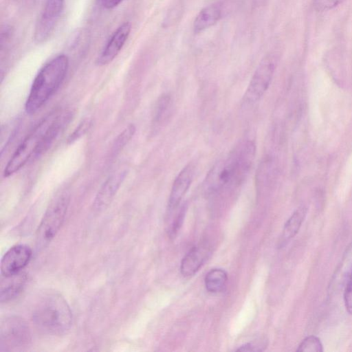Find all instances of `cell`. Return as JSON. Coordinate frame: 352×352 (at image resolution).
Returning <instances> with one entry per match:
<instances>
[{
	"mask_svg": "<svg viewBox=\"0 0 352 352\" xmlns=\"http://www.w3.org/2000/svg\"><path fill=\"white\" fill-rule=\"evenodd\" d=\"M256 146L252 140L240 142L228 155L217 162L206 178L205 190L217 194L239 187L253 164Z\"/></svg>",
	"mask_w": 352,
	"mask_h": 352,
	"instance_id": "1",
	"label": "cell"
},
{
	"mask_svg": "<svg viewBox=\"0 0 352 352\" xmlns=\"http://www.w3.org/2000/svg\"><path fill=\"white\" fill-rule=\"evenodd\" d=\"M69 63L67 56L61 54L39 70L25 101V110L28 114L35 113L56 92L66 76Z\"/></svg>",
	"mask_w": 352,
	"mask_h": 352,
	"instance_id": "2",
	"label": "cell"
},
{
	"mask_svg": "<svg viewBox=\"0 0 352 352\" xmlns=\"http://www.w3.org/2000/svg\"><path fill=\"white\" fill-rule=\"evenodd\" d=\"M32 320L43 332L61 335L71 327L72 314L65 299L58 293H50L41 297L32 312Z\"/></svg>",
	"mask_w": 352,
	"mask_h": 352,
	"instance_id": "3",
	"label": "cell"
},
{
	"mask_svg": "<svg viewBox=\"0 0 352 352\" xmlns=\"http://www.w3.org/2000/svg\"><path fill=\"white\" fill-rule=\"evenodd\" d=\"M53 113L43 118L25 138L8 160L3 177H8L23 168L29 160L36 158L43 135Z\"/></svg>",
	"mask_w": 352,
	"mask_h": 352,
	"instance_id": "4",
	"label": "cell"
},
{
	"mask_svg": "<svg viewBox=\"0 0 352 352\" xmlns=\"http://www.w3.org/2000/svg\"><path fill=\"white\" fill-rule=\"evenodd\" d=\"M69 201L67 191L59 192L51 201L36 232L39 246H45L56 235L65 220Z\"/></svg>",
	"mask_w": 352,
	"mask_h": 352,
	"instance_id": "5",
	"label": "cell"
},
{
	"mask_svg": "<svg viewBox=\"0 0 352 352\" xmlns=\"http://www.w3.org/2000/svg\"><path fill=\"white\" fill-rule=\"evenodd\" d=\"M31 341V332L27 322L18 316L2 320L0 327V350L14 351L27 346Z\"/></svg>",
	"mask_w": 352,
	"mask_h": 352,
	"instance_id": "6",
	"label": "cell"
},
{
	"mask_svg": "<svg viewBox=\"0 0 352 352\" xmlns=\"http://www.w3.org/2000/svg\"><path fill=\"white\" fill-rule=\"evenodd\" d=\"M275 68L276 61L272 56L267 55L261 60L243 96L244 102L254 104L264 96L270 85Z\"/></svg>",
	"mask_w": 352,
	"mask_h": 352,
	"instance_id": "7",
	"label": "cell"
},
{
	"mask_svg": "<svg viewBox=\"0 0 352 352\" xmlns=\"http://www.w3.org/2000/svg\"><path fill=\"white\" fill-rule=\"evenodd\" d=\"M65 2V0H46L34 26L35 43H43L51 36L63 12Z\"/></svg>",
	"mask_w": 352,
	"mask_h": 352,
	"instance_id": "8",
	"label": "cell"
},
{
	"mask_svg": "<svg viewBox=\"0 0 352 352\" xmlns=\"http://www.w3.org/2000/svg\"><path fill=\"white\" fill-rule=\"evenodd\" d=\"M32 255V250L27 245L17 244L11 247L1 261L2 276L9 277L20 273L30 262Z\"/></svg>",
	"mask_w": 352,
	"mask_h": 352,
	"instance_id": "9",
	"label": "cell"
},
{
	"mask_svg": "<svg viewBox=\"0 0 352 352\" xmlns=\"http://www.w3.org/2000/svg\"><path fill=\"white\" fill-rule=\"evenodd\" d=\"M131 30L129 22L121 24L111 34L98 54L96 63L98 66L108 65L118 56L126 43Z\"/></svg>",
	"mask_w": 352,
	"mask_h": 352,
	"instance_id": "10",
	"label": "cell"
},
{
	"mask_svg": "<svg viewBox=\"0 0 352 352\" xmlns=\"http://www.w3.org/2000/svg\"><path fill=\"white\" fill-rule=\"evenodd\" d=\"M127 175L126 170L117 171L111 175L99 188L93 206L95 210H104L111 203Z\"/></svg>",
	"mask_w": 352,
	"mask_h": 352,
	"instance_id": "11",
	"label": "cell"
},
{
	"mask_svg": "<svg viewBox=\"0 0 352 352\" xmlns=\"http://www.w3.org/2000/svg\"><path fill=\"white\" fill-rule=\"evenodd\" d=\"M195 166L188 164L184 166L175 177L168 198V211L175 210L188 191L193 179Z\"/></svg>",
	"mask_w": 352,
	"mask_h": 352,
	"instance_id": "12",
	"label": "cell"
},
{
	"mask_svg": "<svg viewBox=\"0 0 352 352\" xmlns=\"http://www.w3.org/2000/svg\"><path fill=\"white\" fill-rule=\"evenodd\" d=\"M210 254L207 243L199 244L192 248L183 257L180 264V272L184 276H190L197 273Z\"/></svg>",
	"mask_w": 352,
	"mask_h": 352,
	"instance_id": "13",
	"label": "cell"
},
{
	"mask_svg": "<svg viewBox=\"0 0 352 352\" xmlns=\"http://www.w3.org/2000/svg\"><path fill=\"white\" fill-rule=\"evenodd\" d=\"M222 6L220 2L204 8L196 16L193 23L195 33H199L216 24L221 16Z\"/></svg>",
	"mask_w": 352,
	"mask_h": 352,
	"instance_id": "14",
	"label": "cell"
},
{
	"mask_svg": "<svg viewBox=\"0 0 352 352\" xmlns=\"http://www.w3.org/2000/svg\"><path fill=\"white\" fill-rule=\"evenodd\" d=\"M3 277L5 280H1L0 292V300L2 303L18 296L22 292L26 280L25 274L21 272L9 277Z\"/></svg>",
	"mask_w": 352,
	"mask_h": 352,
	"instance_id": "15",
	"label": "cell"
},
{
	"mask_svg": "<svg viewBox=\"0 0 352 352\" xmlns=\"http://www.w3.org/2000/svg\"><path fill=\"white\" fill-rule=\"evenodd\" d=\"M307 209L305 206L298 208L285 222L279 243L283 245L292 239L298 232L306 217Z\"/></svg>",
	"mask_w": 352,
	"mask_h": 352,
	"instance_id": "16",
	"label": "cell"
},
{
	"mask_svg": "<svg viewBox=\"0 0 352 352\" xmlns=\"http://www.w3.org/2000/svg\"><path fill=\"white\" fill-rule=\"evenodd\" d=\"M228 281L227 272L221 268L210 270L206 275L204 283L208 292L219 293L224 289Z\"/></svg>",
	"mask_w": 352,
	"mask_h": 352,
	"instance_id": "17",
	"label": "cell"
},
{
	"mask_svg": "<svg viewBox=\"0 0 352 352\" xmlns=\"http://www.w3.org/2000/svg\"><path fill=\"white\" fill-rule=\"evenodd\" d=\"M172 107L171 96L168 94L161 96L156 104L154 111L153 124H160L168 117Z\"/></svg>",
	"mask_w": 352,
	"mask_h": 352,
	"instance_id": "18",
	"label": "cell"
},
{
	"mask_svg": "<svg viewBox=\"0 0 352 352\" xmlns=\"http://www.w3.org/2000/svg\"><path fill=\"white\" fill-rule=\"evenodd\" d=\"M135 126L131 124L128 125L116 138L112 147V154L117 155L128 144L134 135Z\"/></svg>",
	"mask_w": 352,
	"mask_h": 352,
	"instance_id": "19",
	"label": "cell"
},
{
	"mask_svg": "<svg viewBox=\"0 0 352 352\" xmlns=\"http://www.w3.org/2000/svg\"><path fill=\"white\" fill-rule=\"evenodd\" d=\"M296 351L301 352H322L323 347L319 338L309 336L302 340Z\"/></svg>",
	"mask_w": 352,
	"mask_h": 352,
	"instance_id": "20",
	"label": "cell"
},
{
	"mask_svg": "<svg viewBox=\"0 0 352 352\" xmlns=\"http://www.w3.org/2000/svg\"><path fill=\"white\" fill-rule=\"evenodd\" d=\"M187 210V204H184L179 208V210L173 219V222L169 226L168 234L171 238L175 237L180 230Z\"/></svg>",
	"mask_w": 352,
	"mask_h": 352,
	"instance_id": "21",
	"label": "cell"
},
{
	"mask_svg": "<svg viewBox=\"0 0 352 352\" xmlns=\"http://www.w3.org/2000/svg\"><path fill=\"white\" fill-rule=\"evenodd\" d=\"M91 120L88 118L82 120L69 136L68 143L72 144L83 136L91 127Z\"/></svg>",
	"mask_w": 352,
	"mask_h": 352,
	"instance_id": "22",
	"label": "cell"
},
{
	"mask_svg": "<svg viewBox=\"0 0 352 352\" xmlns=\"http://www.w3.org/2000/svg\"><path fill=\"white\" fill-rule=\"evenodd\" d=\"M344 0H314L313 6L316 10L318 12H324L331 10Z\"/></svg>",
	"mask_w": 352,
	"mask_h": 352,
	"instance_id": "23",
	"label": "cell"
},
{
	"mask_svg": "<svg viewBox=\"0 0 352 352\" xmlns=\"http://www.w3.org/2000/svg\"><path fill=\"white\" fill-rule=\"evenodd\" d=\"M344 301L346 311L352 314V267L344 289Z\"/></svg>",
	"mask_w": 352,
	"mask_h": 352,
	"instance_id": "24",
	"label": "cell"
},
{
	"mask_svg": "<svg viewBox=\"0 0 352 352\" xmlns=\"http://www.w3.org/2000/svg\"><path fill=\"white\" fill-rule=\"evenodd\" d=\"M266 346V341L262 342H248L240 346L236 351H262Z\"/></svg>",
	"mask_w": 352,
	"mask_h": 352,
	"instance_id": "25",
	"label": "cell"
},
{
	"mask_svg": "<svg viewBox=\"0 0 352 352\" xmlns=\"http://www.w3.org/2000/svg\"><path fill=\"white\" fill-rule=\"evenodd\" d=\"M123 0H102V4L106 9H113L121 3Z\"/></svg>",
	"mask_w": 352,
	"mask_h": 352,
	"instance_id": "26",
	"label": "cell"
}]
</instances>
